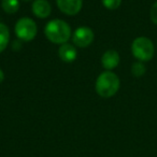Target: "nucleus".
I'll use <instances>...</instances> for the list:
<instances>
[{"label":"nucleus","instance_id":"nucleus-1","mask_svg":"<svg viewBox=\"0 0 157 157\" xmlns=\"http://www.w3.org/2000/svg\"><path fill=\"white\" fill-rule=\"evenodd\" d=\"M46 38L55 44H65L71 36L70 26L61 20H53L48 23L44 29Z\"/></svg>","mask_w":157,"mask_h":157},{"label":"nucleus","instance_id":"nucleus-2","mask_svg":"<svg viewBox=\"0 0 157 157\" xmlns=\"http://www.w3.org/2000/svg\"><path fill=\"white\" fill-rule=\"evenodd\" d=\"M120 90V78L111 71L102 72L96 81V92L103 98L114 96Z\"/></svg>","mask_w":157,"mask_h":157},{"label":"nucleus","instance_id":"nucleus-3","mask_svg":"<svg viewBox=\"0 0 157 157\" xmlns=\"http://www.w3.org/2000/svg\"><path fill=\"white\" fill-rule=\"evenodd\" d=\"M133 56L140 61H148L154 56V45L148 38L139 37L133 40L131 45Z\"/></svg>","mask_w":157,"mask_h":157},{"label":"nucleus","instance_id":"nucleus-4","mask_svg":"<svg viewBox=\"0 0 157 157\" xmlns=\"http://www.w3.org/2000/svg\"><path fill=\"white\" fill-rule=\"evenodd\" d=\"M37 25L31 18L23 17L15 25V33L22 41H31L37 35Z\"/></svg>","mask_w":157,"mask_h":157},{"label":"nucleus","instance_id":"nucleus-5","mask_svg":"<svg viewBox=\"0 0 157 157\" xmlns=\"http://www.w3.org/2000/svg\"><path fill=\"white\" fill-rule=\"evenodd\" d=\"M72 40L78 48H86L94 41V33L88 27H80L74 31Z\"/></svg>","mask_w":157,"mask_h":157},{"label":"nucleus","instance_id":"nucleus-6","mask_svg":"<svg viewBox=\"0 0 157 157\" xmlns=\"http://www.w3.org/2000/svg\"><path fill=\"white\" fill-rule=\"evenodd\" d=\"M56 2L63 13L67 15H75L81 11L83 0H56Z\"/></svg>","mask_w":157,"mask_h":157},{"label":"nucleus","instance_id":"nucleus-7","mask_svg":"<svg viewBox=\"0 0 157 157\" xmlns=\"http://www.w3.org/2000/svg\"><path fill=\"white\" fill-rule=\"evenodd\" d=\"M101 63L107 70H112L117 67L120 63V55L116 51L114 50H108L105 52L101 58Z\"/></svg>","mask_w":157,"mask_h":157},{"label":"nucleus","instance_id":"nucleus-8","mask_svg":"<svg viewBox=\"0 0 157 157\" xmlns=\"http://www.w3.org/2000/svg\"><path fill=\"white\" fill-rule=\"evenodd\" d=\"M33 12L37 17L46 18L51 14L52 9L46 0H35L33 3Z\"/></svg>","mask_w":157,"mask_h":157},{"label":"nucleus","instance_id":"nucleus-9","mask_svg":"<svg viewBox=\"0 0 157 157\" xmlns=\"http://www.w3.org/2000/svg\"><path fill=\"white\" fill-rule=\"evenodd\" d=\"M58 55L63 61L72 63L76 58V55L78 54H76V50L74 48L73 45L65 43V44H61V46L59 48Z\"/></svg>","mask_w":157,"mask_h":157},{"label":"nucleus","instance_id":"nucleus-10","mask_svg":"<svg viewBox=\"0 0 157 157\" xmlns=\"http://www.w3.org/2000/svg\"><path fill=\"white\" fill-rule=\"evenodd\" d=\"M9 28L5 24L0 23V53L6 50V48L8 46V43H9Z\"/></svg>","mask_w":157,"mask_h":157},{"label":"nucleus","instance_id":"nucleus-11","mask_svg":"<svg viewBox=\"0 0 157 157\" xmlns=\"http://www.w3.org/2000/svg\"><path fill=\"white\" fill-rule=\"evenodd\" d=\"M1 7L6 13L14 14L18 11L20 2H18V0H2Z\"/></svg>","mask_w":157,"mask_h":157},{"label":"nucleus","instance_id":"nucleus-12","mask_svg":"<svg viewBox=\"0 0 157 157\" xmlns=\"http://www.w3.org/2000/svg\"><path fill=\"white\" fill-rule=\"evenodd\" d=\"M131 73L136 76V78H140L145 73V66L142 63V61L139 63H135L131 67Z\"/></svg>","mask_w":157,"mask_h":157},{"label":"nucleus","instance_id":"nucleus-13","mask_svg":"<svg viewBox=\"0 0 157 157\" xmlns=\"http://www.w3.org/2000/svg\"><path fill=\"white\" fill-rule=\"evenodd\" d=\"M102 3L107 9L116 10L117 8H120L122 0H102Z\"/></svg>","mask_w":157,"mask_h":157},{"label":"nucleus","instance_id":"nucleus-14","mask_svg":"<svg viewBox=\"0 0 157 157\" xmlns=\"http://www.w3.org/2000/svg\"><path fill=\"white\" fill-rule=\"evenodd\" d=\"M150 16H151L152 22L154 23L155 25H157V1L152 6V8H151Z\"/></svg>","mask_w":157,"mask_h":157},{"label":"nucleus","instance_id":"nucleus-15","mask_svg":"<svg viewBox=\"0 0 157 157\" xmlns=\"http://www.w3.org/2000/svg\"><path fill=\"white\" fill-rule=\"evenodd\" d=\"M3 78H5V74H3L2 70L0 69V83H2V81H3Z\"/></svg>","mask_w":157,"mask_h":157},{"label":"nucleus","instance_id":"nucleus-16","mask_svg":"<svg viewBox=\"0 0 157 157\" xmlns=\"http://www.w3.org/2000/svg\"><path fill=\"white\" fill-rule=\"evenodd\" d=\"M23 1H30V0H23Z\"/></svg>","mask_w":157,"mask_h":157}]
</instances>
